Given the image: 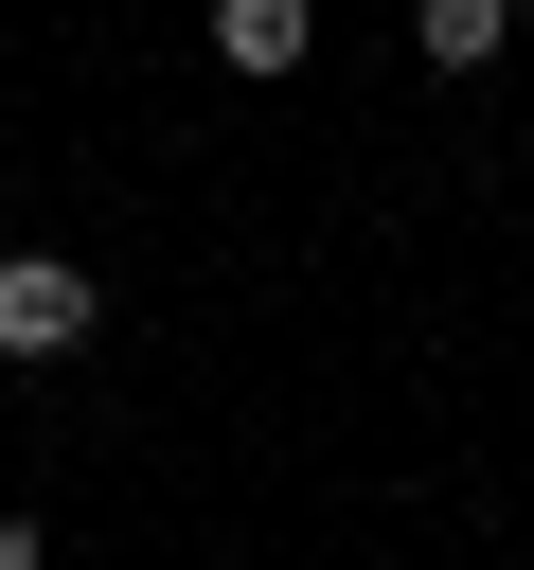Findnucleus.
Segmentation results:
<instances>
[{"instance_id":"obj_1","label":"nucleus","mask_w":534,"mask_h":570,"mask_svg":"<svg viewBox=\"0 0 534 570\" xmlns=\"http://www.w3.org/2000/svg\"><path fill=\"white\" fill-rule=\"evenodd\" d=\"M89 321H107V285L71 249H0V356H71Z\"/></svg>"},{"instance_id":"obj_2","label":"nucleus","mask_w":534,"mask_h":570,"mask_svg":"<svg viewBox=\"0 0 534 570\" xmlns=\"http://www.w3.org/2000/svg\"><path fill=\"white\" fill-rule=\"evenodd\" d=\"M303 0H214V71H303Z\"/></svg>"},{"instance_id":"obj_3","label":"nucleus","mask_w":534,"mask_h":570,"mask_svg":"<svg viewBox=\"0 0 534 570\" xmlns=\"http://www.w3.org/2000/svg\"><path fill=\"white\" fill-rule=\"evenodd\" d=\"M409 36H427V71H498L516 0H409Z\"/></svg>"},{"instance_id":"obj_4","label":"nucleus","mask_w":534,"mask_h":570,"mask_svg":"<svg viewBox=\"0 0 534 570\" xmlns=\"http://www.w3.org/2000/svg\"><path fill=\"white\" fill-rule=\"evenodd\" d=\"M0 570H53V534H36V517H18V499H0Z\"/></svg>"},{"instance_id":"obj_5","label":"nucleus","mask_w":534,"mask_h":570,"mask_svg":"<svg viewBox=\"0 0 534 570\" xmlns=\"http://www.w3.org/2000/svg\"><path fill=\"white\" fill-rule=\"evenodd\" d=\"M516 18H534V0H516Z\"/></svg>"}]
</instances>
